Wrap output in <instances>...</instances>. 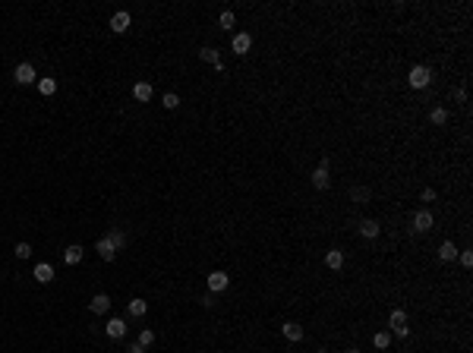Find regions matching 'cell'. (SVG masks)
<instances>
[{
  "label": "cell",
  "mask_w": 473,
  "mask_h": 353,
  "mask_svg": "<svg viewBox=\"0 0 473 353\" xmlns=\"http://www.w3.org/2000/svg\"><path fill=\"white\" fill-rule=\"evenodd\" d=\"M457 252H460V249H457V246H454L451 240H445V243L439 246V258H442V262H454Z\"/></svg>",
  "instance_id": "2e32d148"
},
{
  "label": "cell",
  "mask_w": 473,
  "mask_h": 353,
  "mask_svg": "<svg viewBox=\"0 0 473 353\" xmlns=\"http://www.w3.org/2000/svg\"><path fill=\"white\" fill-rule=\"evenodd\" d=\"M89 309L95 315H104V312H111V297L108 293H95V297L89 300Z\"/></svg>",
  "instance_id": "ba28073f"
},
{
  "label": "cell",
  "mask_w": 473,
  "mask_h": 353,
  "mask_svg": "<svg viewBox=\"0 0 473 353\" xmlns=\"http://www.w3.org/2000/svg\"><path fill=\"white\" fill-rule=\"evenodd\" d=\"M161 104H164V108H168V111H177V108H180V98H177L174 92H168V95L161 98Z\"/></svg>",
  "instance_id": "4316f807"
},
{
  "label": "cell",
  "mask_w": 473,
  "mask_h": 353,
  "mask_svg": "<svg viewBox=\"0 0 473 353\" xmlns=\"http://www.w3.org/2000/svg\"><path fill=\"white\" fill-rule=\"evenodd\" d=\"M429 123H432V126H445V123H448V111H445V108H432V111H429Z\"/></svg>",
  "instance_id": "44dd1931"
},
{
  "label": "cell",
  "mask_w": 473,
  "mask_h": 353,
  "mask_svg": "<svg viewBox=\"0 0 473 353\" xmlns=\"http://www.w3.org/2000/svg\"><path fill=\"white\" fill-rule=\"evenodd\" d=\"M360 233H363L366 240H375L378 233H382V227H378L375 218H366V221H360Z\"/></svg>",
  "instance_id": "8fae6325"
},
{
  "label": "cell",
  "mask_w": 473,
  "mask_h": 353,
  "mask_svg": "<svg viewBox=\"0 0 473 353\" xmlns=\"http://www.w3.org/2000/svg\"><path fill=\"white\" fill-rule=\"evenodd\" d=\"M316 353H325V350H316Z\"/></svg>",
  "instance_id": "e575fe53"
},
{
  "label": "cell",
  "mask_w": 473,
  "mask_h": 353,
  "mask_svg": "<svg viewBox=\"0 0 473 353\" xmlns=\"http://www.w3.org/2000/svg\"><path fill=\"white\" fill-rule=\"evenodd\" d=\"M136 344H142V347H151V344H155V331H151V328H142Z\"/></svg>",
  "instance_id": "d4e9b609"
},
{
  "label": "cell",
  "mask_w": 473,
  "mask_h": 353,
  "mask_svg": "<svg viewBox=\"0 0 473 353\" xmlns=\"http://www.w3.org/2000/svg\"><path fill=\"white\" fill-rule=\"evenodd\" d=\"M347 353H360V350H347Z\"/></svg>",
  "instance_id": "836d02e7"
},
{
  "label": "cell",
  "mask_w": 473,
  "mask_h": 353,
  "mask_svg": "<svg viewBox=\"0 0 473 353\" xmlns=\"http://www.w3.org/2000/svg\"><path fill=\"white\" fill-rule=\"evenodd\" d=\"M388 344H391V334H388V331H378V334L372 337V347H375V350H388Z\"/></svg>",
  "instance_id": "cb8c5ba5"
},
{
  "label": "cell",
  "mask_w": 473,
  "mask_h": 353,
  "mask_svg": "<svg viewBox=\"0 0 473 353\" xmlns=\"http://www.w3.org/2000/svg\"><path fill=\"white\" fill-rule=\"evenodd\" d=\"M451 98H454V101H467V89H457V92H451Z\"/></svg>",
  "instance_id": "4dcf8cb0"
},
{
  "label": "cell",
  "mask_w": 473,
  "mask_h": 353,
  "mask_svg": "<svg viewBox=\"0 0 473 353\" xmlns=\"http://www.w3.org/2000/svg\"><path fill=\"white\" fill-rule=\"evenodd\" d=\"M250 48H253V35H246V32H240V35H233V41H230V51L233 54H250Z\"/></svg>",
  "instance_id": "8992f818"
},
{
  "label": "cell",
  "mask_w": 473,
  "mask_h": 353,
  "mask_svg": "<svg viewBox=\"0 0 473 353\" xmlns=\"http://www.w3.org/2000/svg\"><path fill=\"white\" fill-rule=\"evenodd\" d=\"M325 265L331 268V272H341V268H344V252H341V249H328Z\"/></svg>",
  "instance_id": "5bb4252c"
},
{
  "label": "cell",
  "mask_w": 473,
  "mask_h": 353,
  "mask_svg": "<svg viewBox=\"0 0 473 353\" xmlns=\"http://www.w3.org/2000/svg\"><path fill=\"white\" fill-rule=\"evenodd\" d=\"M432 224H435V218H432V211H429V208H420L417 215H413V230H417V233L432 230Z\"/></svg>",
  "instance_id": "277c9868"
},
{
  "label": "cell",
  "mask_w": 473,
  "mask_h": 353,
  "mask_svg": "<svg viewBox=\"0 0 473 353\" xmlns=\"http://www.w3.org/2000/svg\"><path fill=\"white\" fill-rule=\"evenodd\" d=\"M126 353H145V347H142V344H129Z\"/></svg>",
  "instance_id": "d6a6232c"
},
{
  "label": "cell",
  "mask_w": 473,
  "mask_h": 353,
  "mask_svg": "<svg viewBox=\"0 0 473 353\" xmlns=\"http://www.w3.org/2000/svg\"><path fill=\"white\" fill-rule=\"evenodd\" d=\"M95 249H98V255L104 258V262H114V255H117L114 243L108 240V233H104V237H98V243H95Z\"/></svg>",
  "instance_id": "30bf717a"
},
{
  "label": "cell",
  "mask_w": 473,
  "mask_h": 353,
  "mask_svg": "<svg viewBox=\"0 0 473 353\" xmlns=\"http://www.w3.org/2000/svg\"><path fill=\"white\" fill-rule=\"evenodd\" d=\"M104 331H108V337H111V340H120V337L126 334V322H123V319H111Z\"/></svg>",
  "instance_id": "7c38bea8"
},
{
  "label": "cell",
  "mask_w": 473,
  "mask_h": 353,
  "mask_svg": "<svg viewBox=\"0 0 473 353\" xmlns=\"http://www.w3.org/2000/svg\"><path fill=\"white\" fill-rule=\"evenodd\" d=\"M350 196H353V202H366V199H369V190H366V186H357Z\"/></svg>",
  "instance_id": "f1b7e54d"
},
{
  "label": "cell",
  "mask_w": 473,
  "mask_h": 353,
  "mask_svg": "<svg viewBox=\"0 0 473 353\" xmlns=\"http://www.w3.org/2000/svg\"><path fill=\"white\" fill-rule=\"evenodd\" d=\"M457 258H460V265H464V268H470V265H473V252H470V249L457 252Z\"/></svg>",
  "instance_id": "f546056e"
},
{
  "label": "cell",
  "mask_w": 473,
  "mask_h": 353,
  "mask_svg": "<svg viewBox=\"0 0 473 353\" xmlns=\"http://www.w3.org/2000/svg\"><path fill=\"white\" fill-rule=\"evenodd\" d=\"M13 79L19 82V85H32V82H38V73H35L32 63H19V66L13 69Z\"/></svg>",
  "instance_id": "3957f363"
},
{
  "label": "cell",
  "mask_w": 473,
  "mask_h": 353,
  "mask_svg": "<svg viewBox=\"0 0 473 353\" xmlns=\"http://www.w3.org/2000/svg\"><path fill=\"white\" fill-rule=\"evenodd\" d=\"M312 186H316V190H328V186H331L328 167H316V173H312Z\"/></svg>",
  "instance_id": "9a60e30c"
},
{
  "label": "cell",
  "mask_w": 473,
  "mask_h": 353,
  "mask_svg": "<svg viewBox=\"0 0 473 353\" xmlns=\"http://www.w3.org/2000/svg\"><path fill=\"white\" fill-rule=\"evenodd\" d=\"M145 312H148V303H145V300H139V297L129 300V315H133V319H142Z\"/></svg>",
  "instance_id": "ffe728a7"
},
{
  "label": "cell",
  "mask_w": 473,
  "mask_h": 353,
  "mask_svg": "<svg viewBox=\"0 0 473 353\" xmlns=\"http://www.w3.org/2000/svg\"><path fill=\"white\" fill-rule=\"evenodd\" d=\"M151 95H155L151 82H136V85H133V98L136 101H151Z\"/></svg>",
  "instance_id": "4fadbf2b"
},
{
  "label": "cell",
  "mask_w": 473,
  "mask_h": 353,
  "mask_svg": "<svg viewBox=\"0 0 473 353\" xmlns=\"http://www.w3.org/2000/svg\"><path fill=\"white\" fill-rule=\"evenodd\" d=\"M205 284H208V290H211V293H221V290H227L230 278H227V272H211V275L205 278Z\"/></svg>",
  "instance_id": "5b68a950"
},
{
  "label": "cell",
  "mask_w": 473,
  "mask_h": 353,
  "mask_svg": "<svg viewBox=\"0 0 473 353\" xmlns=\"http://www.w3.org/2000/svg\"><path fill=\"white\" fill-rule=\"evenodd\" d=\"M63 262H66V265H79V262H82V246H79V243H76V246H66V249H63Z\"/></svg>",
  "instance_id": "ac0fdd59"
},
{
  "label": "cell",
  "mask_w": 473,
  "mask_h": 353,
  "mask_svg": "<svg viewBox=\"0 0 473 353\" xmlns=\"http://www.w3.org/2000/svg\"><path fill=\"white\" fill-rule=\"evenodd\" d=\"M129 26H133V16L126 13V10H120V13H114L111 16V32H117V35H123Z\"/></svg>",
  "instance_id": "52a82bcc"
},
{
  "label": "cell",
  "mask_w": 473,
  "mask_h": 353,
  "mask_svg": "<svg viewBox=\"0 0 473 353\" xmlns=\"http://www.w3.org/2000/svg\"><path fill=\"white\" fill-rule=\"evenodd\" d=\"M32 275H35V281H38V284H51V281L57 278L51 262H38V265H35V272H32Z\"/></svg>",
  "instance_id": "9c48e42d"
},
{
  "label": "cell",
  "mask_w": 473,
  "mask_h": 353,
  "mask_svg": "<svg viewBox=\"0 0 473 353\" xmlns=\"http://www.w3.org/2000/svg\"><path fill=\"white\" fill-rule=\"evenodd\" d=\"M108 240L114 243V249H117V252H120V249H123V246H126V233H123L120 227H114V230L108 233Z\"/></svg>",
  "instance_id": "7402d4cb"
},
{
  "label": "cell",
  "mask_w": 473,
  "mask_h": 353,
  "mask_svg": "<svg viewBox=\"0 0 473 353\" xmlns=\"http://www.w3.org/2000/svg\"><path fill=\"white\" fill-rule=\"evenodd\" d=\"M13 252H16V258H32V246L29 243H16Z\"/></svg>",
  "instance_id": "83f0119b"
},
{
  "label": "cell",
  "mask_w": 473,
  "mask_h": 353,
  "mask_svg": "<svg viewBox=\"0 0 473 353\" xmlns=\"http://www.w3.org/2000/svg\"><path fill=\"white\" fill-rule=\"evenodd\" d=\"M38 92H41L44 98H51L54 92H57V79H54V76H41V79H38Z\"/></svg>",
  "instance_id": "e0dca14e"
},
{
  "label": "cell",
  "mask_w": 473,
  "mask_h": 353,
  "mask_svg": "<svg viewBox=\"0 0 473 353\" xmlns=\"http://www.w3.org/2000/svg\"><path fill=\"white\" fill-rule=\"evenodd\" d=\"M281 331H284V337H287V340H303V328H300L297 322H284Z\"/></svg>",
  "instance_id": "d6986e66"
},
{
  "label": "cell",
  "mask_w": 473,
  "mask_h": 353,
  "mask_svg": "<svg viewBox=\"0 0 473 353\" xmlns=\"http://www.w3.org/2000/svg\"><path fill=\"white\" fill-rule=\"evenodd\" d=\"M407 82H410V89H426V85L432 82V69H429V66H413L410 76H407Z\"/></svg>",
  "instance_id": "6da1fadb"
},
{
  "label": "cell",
  "mask_w": 473,
  "mask_h": 353,
  "mask_svg": "<svg viewBox=\"0 0 473 353\" xmlns=\"http://www.w3.org/2000/svg\"><path fill=\"white\" fill-rule=\"evenodd\" d=\"M199 57H202L205 63H211V66H218V63H221V54H218V48H202V51H199Z\"/></svg>",
  "instance_id": "603a6c76"
},
{
  "label": "cell",
  "mask_w": 473,
  "mask_h": 353,
  "mask_svg": "<svg viewBox=\"0 0 473 353\" xmlns=\"http://www.w3.org/2000/svg\"><path fill=\"white\" fill-rule=\"evenodd\" d=\"M420 199H423V202H435V190H423Z\"/></svg>",
  "instance_id": "1f68e13d"
},
{
  "label": "cell",
  "mask_w": 473,
  "mask_h": 353,
  "mask_svg": "<svg viewBox=\"0 0 473 353\" xmlns=\"http://www.w3.org/2000/svg\"><path fill=\"white\" fill-rule=\"evenodd\" d=\"M388 328H391L398 337H407V331H410V328H407V312L404 309H395L391 315H388Z\"/></svg>",
  "instance_id": "7a4b0ae2"
},
{
  "label": "cell",
  "mask_w": 473,
  "mask_h": 353,
  "mask_svg": "<svg viewBox=\"0 0 473 353\" xmlns=\"http://www.w3.org/2000/svg\"><path fill=\"white\" fill-rule=\"evenodd\" d=\"M233 22H236V16L230 13V10H224V13L218 16V26H221V29H233Z\"/></svg>",
  "instance_id": "484cf974"
}]
</instances>
